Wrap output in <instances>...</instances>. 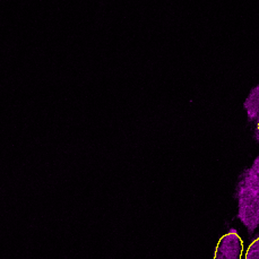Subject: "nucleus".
Here are the masks:
<instances>
[{"instance_id": "f257e3e1", "label": "nucleus", "mask_w": 259, "mask_h": 259, "mask_svg": "<svg viewBox=\"0 0 259 259\" xmlns=\"http://www.w3.org/2000/svg\"><path fill=\"white\" fill-rule=\"evenodd\" d=\"M238 218L253 233L259 225V155L240 177L238 188Z\"/></svg>"}, {"instance_id": "f03ea898", "label": "nucleus", "mask_w": 259, "mask_h": 259, "mask_svg": "<svg viewBox=\"0 0 259 259\" xmlns=\"http://www.w3.org/2000/svg\"><path fill=\"white\" fill-rule=\"evenodd\" d=\"M243 243L241 238L236 230H231L220 239L214 259H241Z\"/></svg>"}, {"instance_id": "7ed1b4c3", "label": "nucleus", "mask_w": 259, "mask_h": 259, "mask_svg": "<svg viewBox=\"0 0 259 259\" xmlns=\"http://www.w3.org/2000/svg\"><path fill=\"white\" fill-rule=\"evenodd\" d=\"M249 120H255L259 118V85L251 91L246 102H244Z\"/></svg>"}, {"instance_id": "20e7f679", "label": "nucleus", "mask_w": 259, "mask_h": 259, "mask_svg": "<svg viewBox=\"0 0 259 259\" xmlns=\"http://www.w3.org/2000/svg\"><path fill=\"white\" fill-rule=\"evenodd\" d=\"M244 259H259V238L253 240L252 243L249 246Z\"/></svg>"}, {"instance_id": "39448f33", "label": "nucleus", "mask_w": 259, "mask_h": 259, "mask_svg": "<svg viewBox=\"0 0 259 259\" xmlns=\"http://www.w3.org/2000/svg\"><path fill=\"white\" fill-rule=\"evenodd\" d=\"M257 132H258V135H259V118H258V124H257Z\"/></svg>"}]
</instances>
